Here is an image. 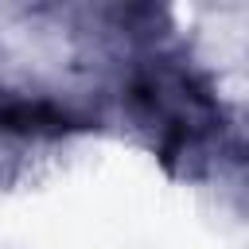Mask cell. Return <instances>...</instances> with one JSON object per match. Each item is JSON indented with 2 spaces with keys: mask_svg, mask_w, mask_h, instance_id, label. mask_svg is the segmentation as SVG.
<instances>
[{
  "mask_svg": "<svg viewBox=\"0 0 249 249\" xmlns=\"http://www.w3.org/2000/svg\"><path fill=\"white\" fill-rule=\"evenodd\" d=\"M124 105L160 156H198L222 128V109L206 82L179 58H148L124 86Z\"/></svg>",
  "mask_w": 249,
  "mask_h": 249,
  "instance_id": "1",
  "label": "cell"
}]
</instances>
